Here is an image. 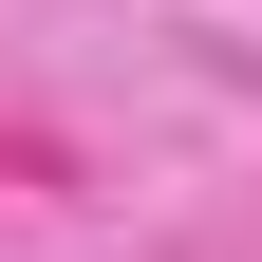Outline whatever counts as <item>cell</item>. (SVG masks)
Returning <instances> with one entry per match:
<instances>
[]
</instances>
